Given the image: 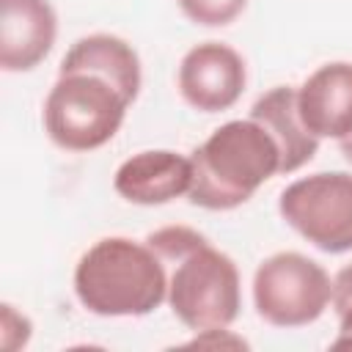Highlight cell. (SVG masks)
Masks as SVG:
<instances>
[{"mask_svg":"<svg viewBox=\"0 0 352 352\" xmlns=\"http://www.w3.org/2000/svg\"><path fill=\"white\" fill-rule=\"evenodd\" d=\"M146 245L168 270V305L187 330L228 327L242 308L239 270L234 258L217 250L190 226H162L146 236Z\"/></svg>","mask_w":352,"mask_h":352,"instance_id":"1","label":"cell"},{"mask_svg":"<svg viewBox=\"0 0 352 352\" xmlns=\"http://www.w3.org/2000/svg\"><path fill=\"white\" fill-rule=\"evenodd\" d=\"M330 305L338 316V338L333 341V346H352V264L336 272Z\"/></svg>","mask_w":352,"mask_h":352,"instance_id":"14","label":"cell"},{"mask_svg":"<svg viewBox=\"0 0 352 352\" xmlns=\"http://www.w3.org/2000/svg\"><path fill=\"white\" fill-rule=\"evenodd\" d=\"M187 346H236V349H245L248 341L234 336L228 327H212V330H198V336Z\"/></svg>","mask_w":352,"mask_h":352,"instance_id":"16","label":"cell"},{"mask_svg":"<svg viewBox=\"0 0 352 352\" xmlns=\"http://www.w3.org/2000/svg\"><path fill=\"white\" fill-rule=\"evenodd\" d=\"M278 212L314 248L352 250V173L319 170L292 182L278 198Z\"/></svg>","mask_w":352,"mask_h":352,"instance_id":"6","label":"cell"},{"mask_svg":"<svg viewBox=\"0 0 352 352\" xmlns=\"http://www.w3.org/2000/svg\"><path fill=\"white\" fill-rule=\"evenodd\" d=\"M30 330H33V324L22 311H16L11 302L0 305V344H3V349L16 352V349L28 346Z\"/></svg>","mask_w":352,"mask_h":352,"instance_id":"15","label":"cell"},{"mask_svg":"<svg viewBox=\"0 0 352 352\" xmlns=\"http://www.w3.org/2000/svg\"><path fill=\"white\" fill-rule=\"evenodd\" d=\"M176 85L192 110L220 113L239 102L248 85V66L234 47L223 41H201L184 52Z\"/></svg>","mask_w":352,"mask_h":352,"instance_id":"7","label":"cell"},{"mask_svg":"<svg viewBox=\"0 0 352 352\" xmlns=\"http://www.w3.org/2000/svg\"><path fill=\"white\" fill-rule=\"evenodd\" d=\"M250 118L258 121L278 143L280 148V173H294L305 162L314 160L319 148V138L308 132V126L300 118L297 107V88L292 85H275L267 94H261L253 107Z\"/></svg>","mask_w":352,"mask_h":352,"instance_id":"12","label":"cell"},{"mask_svg":"<svg viewBox=\"0 0 352 352\" xmlns=\"http://www.w3.org/2000/svg\"><path fill=\"white\" fill-rule=\"evenodd\" d=\"M176 3L190 22L204 28L231 25L248 8V0H176Z\"/></svg>","mask_w":352,"mask_h":352,"instance_id":"13","label":"cell"},{"mask_svg":"<svg viewBox=\"0 0 352 352\" xmlns=\"http://www.w3.org/2000/svg\"><path fill=\"white\" fill-rule=\"evenodd\" d=\"M333 300L327 270L297 253L280 250L267 256L253 272L256 314L272 327H302L316 322Z\"/></svg>","mask_w":352,"mask_h":352,"instance_id":"5","label":"cell"},{"mask_svg":"<svg viewBox=\"0 0 352 352\" xmlns=\"http://www.w3.org/2000/svg\"><path fill=\"white\" fill-rule=\"evenodd\" d=\"M129 99L107 80L72 72L58 74L44 99V129L50 140L66 151H94L116 138L121 129Z\"/></svg>","mask_w":352,"mask_h":352,"instance_id":"4","label":"cell"},{"mask_svg":"<svg viewBox=\"0 0 352 352\" xmlns=\"http://www.w3.org/2000/svg\"><path fill=\"white\" fill-rule=\"evenodd\" d=\"M58 14L50 0H0V66L30 72L55 47Z\"/></svg>","mask_w":352,"mask_h":352,"instance_id":"8","label":"cell"},{"mask_svg":"<svg viewBox=\"0 0 352 352\" xmlns=\"http://www.w3.org/2000/svg\"><path fill=\"white\" fill-rule=\"evenodd\" d=\"M74 294L96 316H146L168 300V270L146 239L104 236L80 256Z\"/></svg>","mask_w":352,"mask_h":352,"instance_id":"3","label":"cell"},{"mask_svg":"<svg viewBox=\"0 0 352 352\" xmlns=\"http://www.w3.org/2000/svg\"><path fill=\"white\" fill-rule=\"evenodd\" d=\"M190 204L209 212H228L253 198V192L280 173V148L275 138L250 116L220 124L192 154Z\"/></svg>","mask_w":352,"mask_h":352,"instance_id":"2","label":"cell"},{"mask_svg":"<svg viewBox=\"0 0 352 352\" xmlns=\"http://www.w3.org/2000/svg\"><path fill=\"white\" fill-rule=\"evenodd\" d=\"M338 148H341L344 160H346V162H352V135H346L344 140H338Z\"/></svg>","mask_w":352,"mask_h":352,"instance_id":"17","label":"cell"},{"mask_svg":"<svg viewBox=\"0 0 352 352\" xmlns=\"http://www.w3.org/2000/svg\"><path fill=\"white\" fill-rule=\"evenodd\" d=\"M192 162L168 148L138 151L116 168L113 190L138 206H162L190 192Z\"/></svg>","mask_w":352,"mask_h":352,"instance_id":"9","label":"cell"},{"mask_svg":"<svg viewBox=\"0 0 352 352\" xmlns=\"http://www.w3.org/2000/svg\"><path fill=\"white\" fill-rule=\"evenodd\" d=\"M72 72H88L107 80L129 102L138 99L140 82H143L138 52L132 50V44H126L113 33H91L77 38L66 50L58 74H72Z\"/></svg>","mask_w":352,"mask_h":352,"instance_id":"11","label":"cell"},{"mask_svg":"<svg viewBox=\"0 0 352 352\" xmlns=\"http://www.w3.org/2000/svg\"><path fill=\"white\" fill-rule=\"evenodd\" d=\"M297 107L302 124L319 140L352 135V63L333 60L311 72L297 88Z\"/></svg>","mask_w":352,"mask_h":352,"instance_id":"10","label":"cell"}]
</instances>
